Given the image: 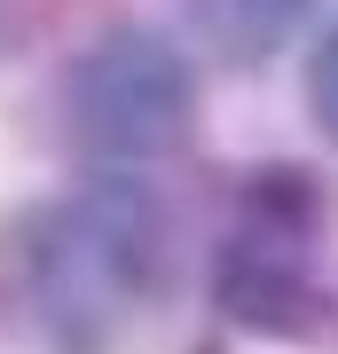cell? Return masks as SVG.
<instances>
[{
  "label": "cell",
  "mask_w": 338,
  "mask_h": 354,
  "mask_svg": "<svg viewBox=\"0 0 338 354\" xmlns=\"http://www.w3.org/2000/svg\"><path fill=\"white\" fill-rule=\"evenodd\" d=\"M165 260V205L126 174H87L0 221V323L32 354H118Z\"/></svg>",
  "instance_id": "1"
},
{
  "label": "cell",
  "mask_w": 338,
  "mask_h": 354,
  "mask_svg": "<svg viewBox=\"0 0 338 354\" xmlns=\"http://www.w3.org/2000/svg\"><path fill=\"white\" fill-rule=\"evenodd\" d=\"M323 228H330V189L307 165H252L236 181V205H228V236L213 244V276H205V299H213L220 323L252 330V339H323L338 315V291L323 276Z\"/></svg>",
  "instance_id": "2"
},
{
  "label": "cell",
  "mask_w": 338,
  "mask_h": 354,
  "mask_svg": "<svg viewBox=\"0 0 338 354\" xmlns=\"http://www.w3.org/2000/svg\"><path fill=\"white\" fill-rule=\"evenodd\" d=\"M55 142L95 174H126L165 158L197 127V64L158 24H111L55 71Z\"/></svg>",
  "instance_id": "3"
},
{
  "label": "cell",
  "mask_w": 338,
  "mask_h": 354,
  "mask_svg": "<svg viewBox=\"0 0 338 354\" xmlns=\"http://www.w3.org/2000/svg\"><path fill=\"white\" fill-rule=\"evenodd\" d=\"M307 16H314V0H181L189 39L205 55H220V64H236V71L283 55Z\"/></svg>",
  "instance_id": "4"
},
{
  "label": "cell",
  "mask_w": 338,
  "mask_h": 354,
  "mask_svg": "<svg viewBox=\"0 0 338 354\" xmlns=\"http://www.w3.org/2000/svg\"><path fill=\"white\" fill-rule=\"evenodd\" d=\"M299 87H307V118H314V134L338 150V24H330V32H314Z\"/></svg>",
  "instance_id": "5"
}]
</instances>
